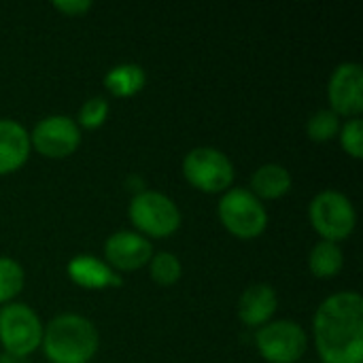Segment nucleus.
Here are the masks:
<instances>
[{
    "label": "nucleus",
    "instance_id": "obj_16",
    "mask_svg": "<svg viewBox=\"0 0 363 363\" xmlns=\"http://www.w3.org/2000/svg\"><path fill=\"white\" fill-rule=\"evenodd\" d=\"M145 81H147V74H145L143 66L132 64V62L117 64V66H113V68L104 74V85H106V89H108L113 96H119V98L134 96L136 91L143 89Z\"/></svg>",
    "mask_w": 363,
    "mask_h": 363
},
{
    "label": "nucleus",
    "instance_id": "obj_6",
    "mask_svg": "<svg viewBox=\"0 0 363 363\" xmlns=\"http://www.w3.org/2000/svg\"><path fill=\"white\" fill-rule=\"evenodd\" d=\"M308 217L313 228L323 236V240L338 242L347 238L357 223V213L353 202L336 189H325L317 194L308 206Z\"/></svg>",
    "mask_w": 363,
    "mask_h": 363
},
{
    "label": "nucleus",
    "instance_id": "obj_13",
    "mask_svg": "<svg viewBox=\"0 0 363 363\" xmlns=\"http://www.w3.org/2000/svg\"><path fill=\"white\" fill-rule=\"evenodd\" d=\"M68 277L85 287V289H104V287H119L123 279L119 272H115L106 262L94 257V255H77L68 262Z\"/></svg>",
    "mask_w": 363,
    "mask_h": 363
},
{
    "label": "nucleus",
    "instance_id": "obj_1",
    "mask_svg": "<svg viewBox=\"0 0 363 363\" xmlns=\"http://www.w3.org/2000/svg\"><path fill=\"white\" fill-rule=\"evenodd\" d=\"M315 345L323 363H363V298L340 291L315 313Z\"/></svg>",
    "mask_w": 363,
    "mask_h": 363
},
{
    "label": "nucleus",
    "instance_id": "obj_22",
    "mask_svg": "<svg viewBox=\"0 0 363 363\" xmlns=\"http://www.w3.org/2000/svg\"><path fill=\"white\" fill-rule=\"evenodd\" d=\"M106 115H108V102H106V98L94 96V98H89V100L83 102V106L79 111V123L83 128L94 130V128H100L106 121Z\"/></svg>",
    "mask_w": 363,
    "mask_h": 363
},
{
    "label": "nucleus",
    "instance_id": "obj_11",
    "mask_svg": "<svg viewBox=\"0 0 363 363\" xmlns=\"http://www.w3.org/2000/svg\"><path fill=\"white\" fill-rule=\"evenodd\" d=\"M104 255L111 268L132 272L149 264V259L153 257V247L143 234L121 230L106 238Z\"/></svg>",
    "mask_w": 363,
    "mask_h": 363
},
{
    "label": "nucleus",
    "instance_id": "obj_21",
    "mask_svg": "<svg viewBox=\"0 0 363 363\" xmlns=\"http://www.w3.org/2000/svg\"><path fill=\"white\" fill-rule=\"evenodd\" d=\"M340 145L342 149L353 155V157H362L363 155V121L359 117H351L345 125H340Z\"/></svg>",
    "mask_w": 363,
    "mask_h": 363
},
{
    "label": "nucleus",
    "instance_id": "obj_15",
    "mask_svg": "<svg viewBox=\"0 0 363 363\" xmlns=\"http://www.w3.org/2000/svg\"><path fill=\"white\" fill-rule=\"evenodd\" d=\"M291 189V174L281 164H264L251 177V194L259 200H274Z\"/></svg>",
    "mask_w": 363,
    "mask_h": 363
},
{
    "label": "nucleus",
    "instance_id": "obj_9",
    "mask_svg": "<svg viewBox=\"0 0 363 363\" xmlns=\"http://www.w3.org/2000/svg\"><path fill=\"white\" fill-rule=\"evenodd\" d=\"M79 143V123L68 115H49L40 119L30 134V145L45 157H66L74 153Z\"/></svg>",
    "mask_w": 363,
    "mask_h": 363
},
{
    "label": "nucleus",
    "instance_id": "obj_12",
    "mask_svg": "<svg viewBox=\"0 0 363 363\" xmlns=\"http://www.w3.org/2000/svg\"><path fill=\"white\" fill-rule=\"evenodd\" d=\"M277 306H279L277 291L266 283H255L242 291L238 300V317L249 328H262L272 319Z\"/></svg>",
    "mask_w": 363,
    "mask_h": 363
},
{
    "label": "nucleus",
    "instance_id": "obj_23",
    "mask_svg": "<svg viewBox=\"0 0 363 363\" xmlns=\"http://www.w3.org/2000/svg\"><path fill=\"white\" fill-rule=\"evenodd\" d=\"M53 6L66 15H81L87 9H91V2L89 0H55Z\"/></svg>",
    "mask_w": 363,
    "mask_h": 363
},
{
    "label": "nucleus",
    "instance_id": "obj_2",
    "mask_svg": "<svg viewBox=\"0 0 363 363\" xmlns=\"http://www.w3.org/2000/svg\"><path fill=\"white\" fill-rule=\"evenodd\" d=\"M40 345L51 363H87L98 351V330L81 315H57L43 330Z\"/></svg>",
    "mask_w": 363,
    "mask_h": 363
},
{
    "label": "nucleus",
    "instance_id": "obj_4",
    "mask_svg": "<svg viewBox=\"0 0 363 363\" xmlns=\"http://www.w3.org/2000/svg\"><path fill=\"white\" fill-rule=\"evenodd\" d=\"M221 223L238 238H255L268 225V213L262 200L251 189H228L219 200Z\"/></svg>",
    "mask_w": 363,
    "mask_h": 363
},
{
    "label": "nucleus",
    "instance_id": "obj_7",
    "mask_svg": "<svg viewBox=\"0 0 363 363\" xmlns=\"http://www.w3.org/2000/svg\"><path fill=\"white\" fill-rule=\"evenodd\" d=\"M185 179L200 191H225L234 181V166L228 155L215 147H196L183 160Z\"/></svg>",
    "mask_w": 363,
    "mask_h": 363
},
{
    "label": "nucleus",
    "instance_id": "obj_18",
    "mask_svg": "<svg viewBox=\"0 0 363 363\" xmlns=\"http://www.w3.org/2000/svg\"><path fill=\"white\" fill-rule=\"evenodd\" d=\"M338 132H340V117L332 108H321L313 113L306 121V134L317 143L332 140L334 136H338Z\"/></svg>",
    "mask_w": 363,
    "mask_h": 363
},
{
    "label": "nucleus",
    "instance_id": "obj_3",
    "mask_svg": "<svg viewBox=\"0 0 363 363\" xmlns=\"http://www.w3.org/2000/svg\"><path fill=\"white\" fill-rule=\"evenodd\" d=\"M128 213L134 228L140 230L143 236L147 234L153 238H166L174 234L181 225V211L174 200L153 189L138 191L132 198Z\"/></svg>",
    "mask_w": 363,
    "mask_h": 363
},
{
    "label": "nucleus",
    "instance_id": "obj_10",
    "mask_svg": "<svg viewBox=\"0 0 363 363\" xmlns=\"http://www.w3.org/2000/svg\"><path fill=\"white\" fill-rule=\"evenodd\" d=\"M328 96L332 111L340 117H359L363 111V70L357 62H342L330 77Z\"/></svg>",
    "mask_w": 363,
    "mask_h": 363
},
{
    "label": "nucleus",
    "instance_id": "obj_14",
    "mask_svg": "<svg viewBox=\"0 0 363 363\" xmlns=\"http://www.w3.org/2000/svg\"><path fill=\"white\" fill-rule=\"evenodd\" d=\"M30 134L15 119H0V174L13 172L30 155Z\"/></svg>",
    "mask_w": 363,
    "mask_h": 363
},
{
    "label": "nucleus",
    "instance_id": "obj_20",
    "mask_svg": "<svg viewBox=\"0 0 363 363\" xmlns=\"http://www.w3.org/2000/svg\"><path fill=\"white\" fill-rule=\"evenodd\" d=\"M151 279L160 285H172L181 279V262L177 255L162 251L155 253L151 259Z\"/></svg>",
    "mask_w": 363,
    "mask_h": 363
},
{
    "label": "nucleus",
    "instance_id": "obj_8",
    "mask_svg": "<svg viewBox=\"0 0 363 363\" xmlns=\"http://www.w3.org/2000/svg\"><path fill=\"white\" fill-rule=\"evenodd\" d=\"M255 345L262 357L270 363H296L308 349V336L304 328L289 319L268 321L259 328Z\"/></svg>",
    "mask_w": 363,
    "mask_h": 363
},
{
    "label": "nucleus",
    "instance_id": "obj_17",
    "mask_svg": "<svg viewBox=\"0 0 363 363\" xmlns=\"http://www.w3.org/2000/svg\"><path fill=\"white\" fill-rule=\"evenodd\" d=\"M342 266H345V255H342V249L338 247V242L321 240L313 247V251L308 255V268L319 279L336 277L342 270Z\"/></svg>",
    "mask_w": 363,
    "mask_h": 363
},
{
    "label": "nucleus",
    "instance_id": "obj_5",
    "mask_svg": "<svg viewBox=\"0 0 363 363\" xmlns=\"http://www.w3.org/2000/svg\"><path fill=\"white\" fill-rule=\"evenodd\" d=\"M43 325L28 304H6L0 308V345L13 357H26L40 347Z\"/></svg>",
    "mask_w": 363,
    "mask_h": 363
},
{
    "label": "nucleus",
    "instance_id": "obj_19",
    "mask_svg": "<svg viewBox=\"0 0 363 363\" xmlns=\"http://www.w3.org/2000/svg\"><path fill=\"white\" fill-rule=\"evenodd\" d=\"M23 289V268L11 257H0V304H6Z\"/></svg>",
    "mask_w": 363,
    "mask_h": 363
}]
</instances>
